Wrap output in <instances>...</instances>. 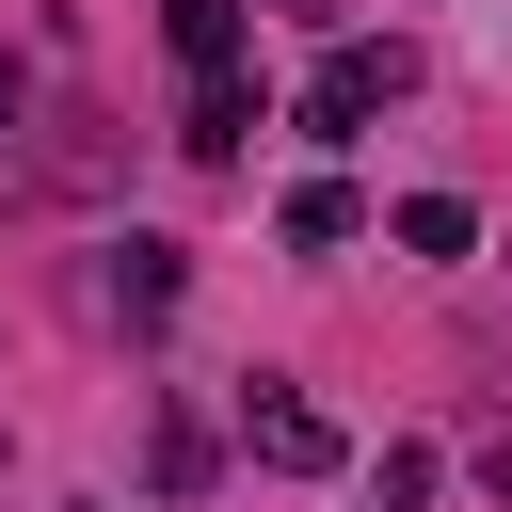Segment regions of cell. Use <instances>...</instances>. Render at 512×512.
<instances>
[{
    "mask_svg": "<svg viewBox=\"0 0 512 512\" xmlns=\"http://www.w3.org/2000/svg\"><path fill=\"white\" fill-rule=\"evenodd\" d=\"M400 80H416L400 48H320V80H304V144H368V112H384Z\"/></svg>",
    "mask_w": 512,
    "mask_h": 512,
    "instance_id": "1",
    "label": "cell"
},
{
    "mask_svg": "<svg viewBox=\"0 0 512 512\" xmlns=\"http://www.w3.org/2000/svg\"><path fill=\"white\" fill-rule=\"evenodd\" d=\"M240 432H256V464H272V480H336V464H352V448H336V416H320L304 384H256V400H240Z\"/></svg>",
    "mask_w": 512,
    "mask_h": 512,
    "instance_id": "2",
    "label": "cell"
},
{
    "mask_svg": "<svg viewBox=\"0 0 512 512\" xmlns=\"http://www.w3.org/2000/svg\"><path fill=\"white\" fill-rule=\"evenodd\" d=\"M160 48H176L192 80H240V48H256V16H240V0H160Z\"/></svg>",
    "mask_w": 512,
    "mask_h": 512,
    "instance_id": "3",
    "label": "cell"
},
{
    "mask_svg": "<svg viewBox=\"0 0 512 512\" xmlns=\"http://www.w3.org/2000/svg\"><path fill=\"white\" fill-rule=\"evenodd\" d=\"M176 288H192V272H176V240H112V320H128V336H160V320H176Z\"/></svg>",
    "mask_w": 512,
    "mask_h": 512,
    "instance_id": "4",
    "label": "cell"
},
{
    "mask_svg": "<svg viewBox=\"0 0 512 512\" xmlns=\"http://www.w3.org/2000/svg\"><path fill=\"white\" fill-rule=\"evenodd\" d=\"M352 224H368V208H352V192H336V176H304V192H288V208H272V240H288V256H336V240H352Z\"/></svg>",
    "mask_w": 512,
    "mask_h": 512,
    "instance_id": "5",
    "label": "cell"
},
{
    "mask_svg": "<svg viewBox=\"0 0 512 512\" xmlns=\"http://www.w3.org/2000/svg\"><path fill=\"white\" fill-rule=\"evenodd\" d=\"M240 128H256V96H240V80H192V112H176V144H192V160H240Z\"/></svg>",
    "mask_w": 512,
    "mask_h": 512,
    "instance_id": "6",
    "label": "cell"
},
{
    "mask_svg": "<svg viewBox=\"0 0 512 512\" xmlns=\"http://www.w3.org/2000/svg\"><path fill=\"white\" fill-rule=\"evenodd\" d=\"M384 224H400V256H464V240H480V208H464V192H400Z\"/></svg>",
    "mask_w": 512,
    "mask_h": 512,
    "instance_id": "7",
    "label": "cell"
},
{
    "mask_svg": "<svg viewBox=\"0 0 512 512\" xmlns=\"http://www.w3.org/2000/svg\"><path fill=\"white\" fill-rule=\"evenodd\" d=\"M0 128H16V64H0Z\"/></svg>",
    "mask_w": 512,
    "mask_h": 512,
    "instance_id": "8",
    "label": "cell"
},
{
    "mask_svg": "<svg viewBox=\"0 0 512 512\" xmlns=\"http://www.w3.org/2000/svg\"><path fill=\"white\" fill-rule=\"evenodd\" d=\"M288 16H320V0H288Z\"/></svg>",
    "mask_w": 512,
    "mask_h": 512,
    "instance_id": "9",
    "label": "cell"
}]
</instances>
